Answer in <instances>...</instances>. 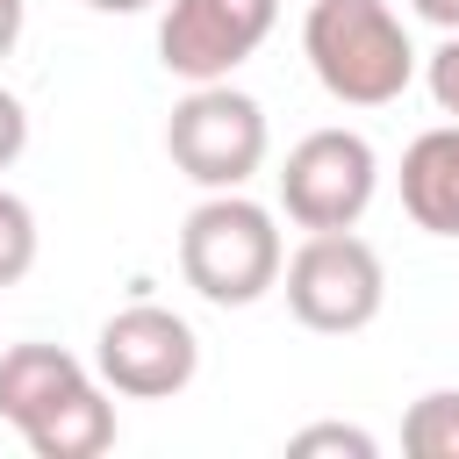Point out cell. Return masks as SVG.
<instances>
[{
  "mask_svg": "<svg viewBox=\"0 0 459 459\" xmlns=\"http://www.w3.org/2000/svg\"><path fill=\"white\" fill-rule=\"evenodd\" d=\"M402 452L409 459H459V387H430L402 416Z\"/></svg>",
  "mask_w": 459,
  "mask_h": 459,
  "instance_id": "obj_11",
  "label": "cell"
},
{
  "mask_svg": "<svg viewBox=\"0 0 459 459\" xmlns=\"http://www.w3.org/2000/svg\"><path fill=\"white\" fill-rule=\"evenodd\" d=\"M86 7H93V14H143L151 0H86Z\"/></svg>",
  "mask_w": 459,
  "mask_h": 459,
  "instance_id": "obj_18",
  "label": "cell"
},
{
  "mask_svg": "<svg viewBox=\"0 0 459 459\" xmlns=\"http://www.w3.org/2000/svg\"><path fill=\"white\" fill-rule=\"evenodd\" d=\"M380 194V158L359 129H308L280 165V208L294 230H359Z\"/></svg>",
  "mask_w": 459,
  "mask_h": 459,
  "instance_id": "obj_5",
  "label": "cell"
},
{
  "mask_svg": "<svg viewBox=\"0 0 459 459\" xmlns=\"http://www.w3.org/2000/svg\"><path fill=\"white\" fill-rule=\"evenodd\" d=\"M280 280H287L294 323L323 330V337L366 330L380 316V301H387V265L359 230H308L301 251L280 265Z\"/></svg>",
  "mask_w": 459,
  "mask_h": 459,
  "instance_id": "obj_3",
  "label": "cell"
},
{
  "mask_svg": "<svg viewBox=\"0 0 459 459\" xmlns=\"http://www.w3.org/2000/svg\"><path fill=\"white\" fill-rule=\"evenodd\" d=\"M22 151H29V108H22V100L0 86V172H7Z\"/></svg>",
  "mask_w": 459,
  "mask_h": 459,
  "instance_id": "obj_15",
  "label": "cell"
},
{
  "mask_svg": "<svg viewBox=\"0 0 459 459\" xmlns=\"http://www.w3.org/2000/svg\"><path fill=\"white\" fill-rule=\"evenodd\" d=\"M287 452H294V459H308V452H351V459H373L380 445H373V430H359V423H308V430L287 437Z\"/></svg>",
  "mask_w": 459,
  "mask_h": 459,
  "instance_id": "obj_13",
  "label": "cell"
},
{
  "mask_svg": "<svg viewBox=\"0 0 459 459\" xmlns=\"http://www.w3.org/2000/svg\"><path fill=\"white\" fill-rule=\"evenodd\" d=\"M423 79H430V100H437V115H452V122H459V29H452V36L430 50Z\"/></svg>",
  "mask_w": 459,
  "mask_h": 459,
  "instance_id": "obj_14",
  "label": "cell"
},
{
  "mask_svg": "<svg viewBox=\"0 0 459 459\" xmlns=\"http://www.w3.org/2000/svg\"><path fill=\"white\" fill-rule=\"evenodd\" d=\"M301 50L323 93L344 108H387L416 79V43L387 0H308Z\"/></svg>",
  "mask_w": 459,
  "mask_h": 459,
  "instance_id": "obj_1",
  "label": "cell"
},
{
  "mask_svg": "<svg viewBox=\"0 0 459 459\" xmlns=\"http://www.w3.org/2000/svg\"><path fill=\"white\" fill-rule=\"evenodd\" d=\"M402 208L416 230L459 237V122H437L402 151Z\"/></svg>",
  "mask_w": 459,
  "mask_h": 459,
  "instance_id": "obj_8",
  "label": "cell"
},
{
  "mask_svg": "<svg viewBox=\"0 0 459 459\" xmlns=\"http://www.w3.org/2000/svg\"><path fill=\"white\" fill-rule=\"evenodd\" d=\"M36 265V208L0 186V287H14Z\"/></svg>",
  "mask_w": 459,
  "mask_h": 459,
  "instance_id": "obj_12",
  "label": "cell"
},
{
  "mask_svg": "<svg viewBox=\"0 0 459 459\" xmlns=\"http://www.w3.org/2000/svg\"><path fill=\"white\" fill-rule=\"evenodd\" d=\"M93 373H100V387H115L129 402H165L201 373V337L186 316H172L158 301H129L100 323Z\"/></svg>",
  "mask_w": 459,
  "mask_h": 459,
  "instance_id": "obj_6",
  "label": "cell"
},
{
  "mask_svg": "<svg viewBox=\"0 0 459 459\" xmlns=\"http://www.w3.org/2000/svg\"><path fill=\"white\" fill-rule=\"evenodd\" d=\"M409 7H416V14L430 22V29H445V36L459 29V0H409Z\"/></svg>",
  "mask_w": 459,
  "mask_h": 459,
  "instance_id": "obj_17",
  "label": "cell"
},
{
  "mask_svg": "<svg viewBox=\"0 0 459 459\" xmlns=\"http://www.w3.org/2000/svg\"><path fill=\"white\" fill-rule=\"evenodd\" d=\"M280 22V0H172L158 22V65L186 86L230 79Z\"/></svg>",
  "mask_w": 459,
  "mask_h": 459,
  "instance_id": "obj_7",
  "label": "cell"
},
{
  "mask_svg": "<svg viewBox=\"0 0 459 459\" xmlns=\"http://www.w3.org/2000/svg\"><path fill=\"white\" fill-rule=\"evenodd\" d=\"M22 22H29V7H22V0H0V57H14V43H22Z\"/></svg>",
  "mask_w": 459,
  "mask_h": 459,
  "instance_id": "obj_16",
  "label": "cell"
},
{
  "mask_svg": "<svg viewBox=\"0 0 459 459\" xmlns=\"http://www.w3.org/2000/svg\"><path fill=\"white\" fill-rule=\"evenodd\" d=\"M265 108L251 100V93H237L230 79H208V86H186V100L172 108V122H165V151H172V165L194 179V186H208V194H230V186H244L258 165H265Z\"/></svg>",
  "mask_w": 459,
  "mask_h": 459,
  "instance_id": "obj_4",
  "label": "cell"
},
{
  "mask_svg": "<svg viewBox=\"0 0 459 459\" xmlns=\"http://www.w3.org/2000/svg\"><path fill=\"white\" fill-rule=\"evenodd\" d=\"M22 445H29L36 459H93V452L115 445V402L100 394V380H86V387H72L50 416H36V423L22 430Z\"/></svg>",
  "mask_w": 459,
  "mask_h": 459,
  "instance_id": "obj_10",
  "label": "cell"
},
{
  "mask_svg": "<svg viewBox=\"0 0 459 459\" xmlns=\"http://www.w3.org/2000/svg\"><path fill=\"white\" fill-rule=\"evenodd\" d=\"M86 359H72L65 344H7L0 351V423L29 430L36 416H50L72 387H86Z\"/></svg>",
  "mask_w": 459,
  "mask_h": 459,
  "instance_id": "obj_9",
  "label": "cell"
},
{
  "mask_svg": "<svg viewBox=\"0 0 459 459\" xmlns=\"http://www.w3.org/2000/svg\"><path fill=\"white\" fill-rule=\"evenodd\" d=\"M280 265H287V244L273 230V208L244 201V186L230 194H208L186 222H179V273L201 301L215 308H251L280 287Z\"/></svg>",
  "mask_w": 459,
  "mask_h": 459,
  "instance_id": "obj_2",
  "label": "cell"
}]
</instances>
